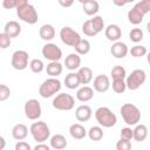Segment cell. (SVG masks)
<instances>
[{
	"label": "cell",
	"instance_id": "cell-1",
	"mask_svg": "<svg viewBox=\"0 0 150 150\" xmlns=\"http://www.w3.org/2000/svg\"><path fill=\"white\" fill-rule=\"evenodd\" d=\"M16 15L18 18L28 23V25H34L38 22L39 14L35 9V7L30 4H28L26 0H19L18 7H16Z\"/></svg>",
	"mask_w": 150,
	"mask_h": 150
},
{
	"label": "cell",
	"instance_id": "cell-2",
	"mask_svg": "<svg viewBox=\"0 0 150 150\" xmlns=\"http://www.w3.org/2000/svg\"><path fill=\"white\" fill-rule=\"evenodd\" d=\"M120 112L128 125H137L141 121V110L132 103H124L121 107Z\"/></svg>",
	"mask_w": 150,
	"mask_h": 150
},
{
	"label": "cell",
	"instance_id": "cell-3",
	"mask_svg": "<svg viewBox=\"0 0 150 150\" xmlns=\"http://www.w3.org/2000/svg\"><path fill=\"white\" fill-rule=\"evenodd\" d=\"M95 118L97 123L103 128H111L117 123L116 115L108 107H100L95 111Z\"/></svg>",
	"mask_w": 150,
	"mask_h": 150
},
{
	"label": "cell",
	"instance_id": "cell-4",
	"mask_svg": "<svg viewBox=\"0 0 150 150\" xmlns=\"http://www.w3.org/2000/svg\"><path fill=\"white\" fill-rule=\"evenodd\" d=\"M61 89V82L56 77H49L45 80L39 87V94L43 98H49L59 93Z\"/></svg>",
	"mask_w": 150,
	"mask_h": 150
},
{
	"label": "cell",
	"instance_id": "cell-5",
	"mask_svg": "<svg viewBox=\"0 0 150 150\" xmlns=\"http://www.w3.org/2000/svg\"><path fill=\"white\" fill-rule=\"evenodd\" d=\"M29 131H30L34 141H36L38 143H43L45 141H47L50 137L49 127L43 121H38V122L32 123Z\"/></svg>",
	"mask_w": 150,
	"mask_h": 150
},
{
	"label": "cell",
	"instance_id": "cell-6",
	"mask_svg": "<svg viewBox=\"0 0 150 150\" xmlns=\"http://www.w3.org/2000/svg\"><path fill=\"white\" fill-rule=\"evenodd\" d=\"M53 107L57 110H64V111H68V110H71L75 105V98L70 95V94H66V93H61V94H57L54 98H53V102H52Z\"/></svg>",
	"mask_w": 150,
	"mask_h": 150
},
{
	"label": "cell",
	"instance_id": "cell-7",
	"mask_svg": "<svg viewBox=\"0 0 150 150\" xmlns=\"http://www.w3.org/2000/svg\"><path fill=\"white\" fill-rule=\"evenodd\" d=\"M145 80H146L145 71L143 69H135L125 79L127 88L130 90H136L145 82Z\"/></svg>",
	"mask_w": 150,
	"mask_h": 150
},
{
	"label": "cell",
	"instance_id": "cell-8",
	"mask_svg": "<svg viewBox=\"0 0 150 150\" xmlns=\"http://www.w3.org/2000/svg\"><path fill=\"white\" fill-rule=\"evenodd\" d=\"M60 39H61V41L64 45L70 46V47H74V48L82 40V38L80 36V34L75 29H73L71 27H68V26L61 28V30H60Z\"/></svg>",
	"mask_w": 150,
	"mask_h": 150
},
{
	"label": "cell",
	"instance_id": "cell-9",
	"mask_svg": "<svg viewBox=\"0 0 150 150\" xmlns=\"http://www.w3.org/2000/svg\"><path fill=\"white\" fill-rule=\"evenodd\" d=\"M23 110H25V115L28 120H32V121H35L38 120L41 114H42V109H41V104L38 100L35 98H30L28 100L26 103H25V107H23Z\"/></svg>",
	"mask_w": 150,
	"mask_h": 150
},
{
	"label": "cell",
	"instance_id": "cell-10",
	"mask_svg": "<svg viewBox=\"0 0 150 150\" xmlns=\"http://www.w3.org/2000/svg\"><path fill=\"white\" fill-rule=\"evenodd\" d=\"M28 53L26 50H15L12 54L11 64L15 70H23L28 66Z\"/></svg>",
	"mask_w": 150,
	"mask_h": 150
},
{
	"label": "cell",
	"instance_id": "cell-11",
	"mask_svg": "<svg viewBox=\"0 0 150 150\" xmlns=\"http://www.w3.org/2000/svg\"><path fill=\"white\" fill-rule=\"evenodd\" d=\"M42 56L50 62H59V60L62 57V50L55 43L49 42L42 47Z\"/></svg>",
	"mask_w": 150,
	"mask_h": 150
},
{
	"label": "cell",
	"instance_id": "cell-12",
	"mask_svg": "<svg viewBox=\"0 0 150 150\" xmlns=\"http://www.w3.org/2000/svg\"><path fill=\"white\" fill-rule=\"evenodd\" d=\"M110 87V80L107 75L100 74L94 79V89L97 93H105Z\"/></svg>",
	"mask_w": 150,
	"mask_h": 150
},
{
	"label": "cell",
	"instance_id": "cell-13",
	"mask_svg": "<svg viewBox=\"0 0 150 150\" xmlns=\"http://www.w3.org/2000/svg\"><path fill=\"white\" fill-rule=\"evenodd\" d=\"M110 53L116 59H123L129 53V49H128V46L124 42L117 41V42H114L112 43V46L110 48Z\"/></svg>",
	"mask_w": 150,
	"mask_h": 150
},
{
	"label": "cell",
	"instance_id": "cell-14",
	"mask_svg": "<svg viewBox=\"0 0 150 150\" xmlns=\"http://www.w3.org/2000/svg\"><path fill=\"white\" fill-rule=\"evenodd\" d=\"M93 115V110L87 104H81L75 109V117L79 122H87L90 120Z\"/></svg>",
	"mask_w": 150,
	"mask_h": 150
},
{
	"label": "cell",
	"instance_id": "cell-15",
	"mask_svg": "<svg viewBox=\"0 0 150 150\" xmlns=\"http://www.w3.org/2000/svg\"><path fill=\"white\" fill-rule=\"evenodd\" d=\"M104 35L109 41L117 42L122 36V29L120 28V26L112 23V25L107 26V28L104 29Z\"/></svg>",
	"mask_w": 150,
	"mask_h": 150
},
{
	"label": "cell",
	"instance_id": "cell-16",
	"mask_svg": "<svg viewBox=\"0 0 150 150\" xmlns=\"http://www.w3.org/2000/svg\"><path fill=\"white\" fill-rule=\"evenodd\" d=\"M64 66L68 70H76V69H80L81 67V57L79 54L76 53H71L69 54L68 56H66V60H64Z\"/></svg>",
	"mask_w": 150,
	"mask_h": 150
},
{
	"label": "cell",
	"instance_id": "cell-17",
	"mask_svg": "<svg viewBox=\"0 0 150 150\" xmlns=\"http://www.w3.org/2000/svg\"><path fill=\"white\" fill-rule=\"evenodd\" d=\"M4 33L7 34L11 39L16 38L21 33V26L18 21H14V20L8 21V22H6V25L4 27Z\"/></svg>",
	"mask_w": 150,
	"mask_h": 150
},
{
	"label": "cell",
	"instance_id": "cell-18",
	"mask_svg": "<svg viewBox=\"0 0 150 150\" xmlns=\"http://www.w3.org/2000/svg\"><path fill=\"white\" fill-rule=\"evenodd\" d=\"M94 97V89L89 86H83L76 91V98L80 102H88Z\"/></svg>",
	"mask_w": 150,
	"mask_h": 150
},
{
	"label": "cell",
	"instance_id": "cell-19",
	"mask_svg": "<svg viewBox=\"0 0 150 150\" xmlns=\"http://www.w3.org/2000/svg\"><path fill=\"white\" fill-rule=\"evenodd\" d=\"M82 4V8H83V12L87 14V15H96L98 9H100V5L96 0H84V1H81Z\"/></svg>",
	"mask_w": 150,
	"mask_h": 150
},
{
	"label": "cell",
	"instance_id": "cell-20",
	"mask_svg": "<svg viewBox=\"0 0 150 150\" xmlns=\"http://www.w3.org/2000/svg\"><path fill=\"white\" fill-rule=\"evenodd\" d=\"M69 134H70V136H71L73 138H75V139H82V138H84V137L87 136L88 131L86 130V128H84L82 124H80V123H74V124H71V125L69 127Z\"/></svg>",
	"mask_w": 150,
	"mask_h": 150
},
{
	"label": "cell",
	"instance_id": "cell-21",
	"mask_svg": "<svg viewBox=\"0 0 150 150\" xmlns=\"http://www.w3.org/2000/svg\"><path fill=\"white\" fill-rule=\"evenodd\" d=\"M28 135V128L23 123H18L12 129V136L16 141H23Z\"/></svg>",
	"mask_w": 150,
	"mask_h": 150
},
{
	"label": "cell",
	"instance_id": "cell-22",
	"mask_svg": "<svg viewBox=\"0 0 150 150\" xmlns=\"http://www.w3.org/2000/svg\"><path fill=\"white\" fill-rule=\"evenodd\" d=\"M49 143H50V146L55 150H63L68 144L66 137L61 134H56V135L52 136L49 139Z\"/></svg>",
	"mask_w": 150,
	"mask_h": 150
},
{
	"label": "cell",
	"instance_id": "cell-23",
	"mask_svg": "<svg viewBox=\"0 0 150 150\" xmlns=\"http://www.w3.org/2000/svg\"><path fill=\"white\" fill-rule=\"evenodd\" d=\"M143 18H144V14L134 5V7H131V9H129L128 12V20L130 23L132 25H139L142 21H143Z\"/></svg>",
	"mask_w": 150,
	"mask_h": 150
},
{
	"label": "cell",
	"instance_id": "cell-24",
	"mask_svg": "<svg viewBox=\"0 0 150 150\" xmlns=\"http://www.w3.org/2000/svg\"><path fill=\"white\" fill-rule=\"evenodd\" d=\"M39 35L45 41H50L55 38V28L52 25H43L39 29Z\"/></svg>",
	"mask_w": 150,
	"mask_h": 150
},
{
	"label": "cell",
	"instance_id": "cell-25",
	"mask_svg": "<svg viewBox=\"0 0 150 150\" xmlns=\"http://www.w3.org/2000/svg\"><path fill=\"white\" fill-rule=\"evenodd\" d=\"M64 84L68 89H76L80 87L81 84V81H80V77L77 75V73H69L68 75H66L64 77Z\"/></svg>",
	"mask_w": 150,
	"mask_h": 150
},
{
	"label": "cell",
	"instance_id": "cell-26",
	"mask_svg": "<svg viewBox=\"0 0 150 150\" xmlns=\"http://www.w3.org/2000/svg\"><path fill=\"white\" fill-rule=\"evenodd\" d=\"M77 75L80 77L81 84H88L93 80V70L89 67H81L77 71Z\"/></svg>",
	"mask_w": 150,
	"mask_h": 150
},
{
	"label": "cell",
	"instance_id": "cell-27",
	"mask_svg": "<svg viewBox=\"0 0 150 150\" xmlns=\"http://www.w3.org/2000/svg\"><path fill=\"white\" fill-rule=\"evenodd\" d=\"M63 70V67L60 62H49L46 67V71L50 77H57L59 75H61Z\"/></svg>",
	"mask_w": 150,
	"mask_h": 150
},
{
	"label": "cell",
	"instance_id": "cell-28",
	"mask_svg": "<svg viewBox=\"0 0 150 150\" xmlns=\"http://www.w3.org/2000/svg\"><path fill=\"white\" fill-rule=\"evenodd\" d=\"M148 136V128L144 124H137L134 129V139L136 142H143Z\"/></svg>",
	"mask_w": 150,
	"mask_h": 150
},
{
	"label": "cell",
	"instance_id": "cell-29",
	"mask_svg": "<svg viewBox=\"0 0 150 150\" xmlns=\"http://www.w3.org/2000/svg\"><path fill=\"white\" fill-rule=\"evenodd\" d=\"M88 136L94 142L101 141L102 137H103V129H102V127L101 125H94V127H91L88 130Z\"/></svg>",
	"mask_w": 150,
	"mask_h": 150
},
{
	"label": "cell",
	"instance_id": "cell-30",
	"mask_svg": "<svg viewBox=\"0 0 150 150\" xmlns=\"http://www.w3.org/2000/svg\"><path fill=\"white\" fill-rule=\"evenodd\" d=\"M110 75L112 77V81H115V80H125L127 79V71L122 66H115L111 69Z\"/></svg>",
	"mask_w": 150,
	"mask_h": 150
},
{
	"label": "cell",
	"instance_id": "cell-31",
	"mask_svg": "<svg viewBox=\"0 0 150 150\" xmlns=\"http://www.w3.org/2000/svg\"><path fill=\"white\" fill-rule=\"evenodd\" d=\"M75 50H76V54L79 55H86L90 52V42L87 40V39H82L79 45L75 47Z\"/></svg>",
	"mask_w": 150,
	"mask_h": 150
},
{
	"label": "cell",
	"instance_id": "cell-32",
	"mask_svg": "<svg viewBox=\"0 0 150 150\" xmlns=\"http://www.w3.org/2000/svg\"><path fill=\"white\" fill-rule=\"evenodd\" d=\"M129 52H130L131 56H134V57H136V59L143 57V56H145V55L148 54L146 48H145L144 46H142V45H136V46L131 47V49H130Z\"/></svg>",
	"mask_w": 150,
	"mask_h": 150
},
{
	"label": "cell",
	"instance_id": "cell-33",
	"mask_svg": "<svg viewBox=\"0 0 150 150\" xmlns=\"http://www.w3.org/2000/svg\"><path fill=\"white\" fill-rule=\"evenodd\" d=\"M90 21H91V25H93V27H94V29H95V32L97 34L103 30V28H104V20H103L102 16L95 15V16H93L90 19Z\"/></svg>",
	"mask_w": 150,
	"mask_h": 150
},
{
	"label": "cell",
	"instance_id": "cell-34",
	"mask_svg": "<svg viewBox=\"0 0 150 150\" xmlns=\"http://www.w3.org/2000/svg\"><path fill=\"white\" fill-rule=\"evenodd\" d=\"M143 38H144V34H143V30H142L141 28H132V29L130 30V33H129V39H130V41H132V42H135V43L142 41Z\"/></svg>",
	"mask_w": 150,
	"mask_h": 150
},
{
	"label": "cell",
	"instance_id": "cell-35",
	"mask_svg": "<svg viewBox=\"0 0 150 150\" xmlns=\"http://www.w3.org/2000/svg\"><path fill=\"white\" fill-rule=\"evenodd\" d=\"M29 68H30V70L33 73L39 74V73H41L45 69V64H43L42 60H40V59H33L29 62Z\"/></svg>",
	"mask_w": 150,
	"mask_h": 150
},
{
	"label": "cell",
	"instance_id": "cell-36",
	"mask_svg": "<svg viewBox=\"0 0 150 150\" xmlns=\"http://www.w3.org/2000/svg\"><path fill=\"white\" fill-rule=\"evenodd\" d=\"M82 32H83L84 35H87V36H95V35H97V33L95 32V29H94V27H93V25H91L90 19L87 20V21H84V22L82 23Z\"/></svg>",
	"mask_w": 150,
	"mask_h": 150
},
{
	"label": "cell",
	"instance_id": "cell-37",
	"mask_svg": "<svg viewBox=\"0 0 150 150\" xmlns=\"http://www.w3.org/2000/svg\"><path fill=\"white\" fill-rule=\"evenodd\" d=\"M111 86H112V90L116 94H122L127 89V83L124 80H115V81H112Z\"/></svg>",
	"mask_w": 150,
	"mask_h": 150
},
{
	"label": "cell",
	"instance_id": "cell-38",
	"mask_svg": "<svg viewBox=\"0 0 150 150\" xmlns=\"http://www.w3.org/2000/svg\"><path fill=\"white\" fill-rule=\"evenodd\" d=\"M135 6L145 15L146 13L150 12V0H142L135 4Z\"/></svg>",
	"mask_w": 150,
	"mask_h": 150
},
{
	"label": "cell",
	"instance_id": "cell-39",
	"mask_svg": "<svg viewBox=\"0 0 150 150\" xmlns=\"http://www.w3.org/2000/svg\"><path fill=\"white\" fill-rule=\"evenodd\" d=\"M121 138L131 141V139L134 138V129H131V128H129V127L122 128V129H121Z\"/></svg>",
	"mask_w": 150,
	"mask_h": 150
},
{
	"label": "cell",
	"instance_id": "cell-40",
	"mask_svg": "<svg viewBox=\"0 0 150 150\" xmlns=\"http://www.w3.org/2000/svg\"><path fill=\"white\" fill-rule=\"evenodd\" d=\"M116 150H131V142L128 139L121 138L116 143Z\"/></svg>",
	"mask_w": 150,
	"mask_h": 150
},
{
	"label": "cell",
	"instance_id": "cell-41",
	"mask_svg": "<svg viewBox=\"0 0 150 150\" xmlns=\"http://www.w3.org/2000/svg\"><path fill=\"white\" fill-rule=\"evenodd\" d=\"M11 42H12V40H11V38L7 34H5V33L0 34V48L1 49L8 48L11 46Z\"/></svg>",
	"mask_w": 150,
	"mask_h": 150
},
{
	"label": "cell",
	"instance_id": "cell-42",
	"mask_svg": "<svg viewBox=\"0 0 150 150\" xmlns=\"http://www.w3.org/2000/svg\"><path fill=\"white\" fill-rule=\"evenodd\" d=\"M11 95V89L6 86V84H1L0 86V101L4 102L6 101Z\"/></svg>",
	"mask_w": 150,
	"mask_h": 150
},
{
	"label": "cell",
	"instance_id": "cell-43",
	"mask_svg": "<svg viewBox=\"0 0 150 150\" xmlns=\"http://www.w3.org/2000/svg\"><path fill=\"white\" fill-rule=\"evenodd\" d=\"M18 2H19V0H4L2 1V6L6 9H12V8H15L16 9Z\"/></svg>",
	"mask_w": 150,
	"mask_h": 150
},
{
	"label": "cell",
	"instance_id": "cell-44",
	"mask_svg": "<svg viewBox=\"0 0 150 150\" xmlns=\"http://www.w3.org/2000/svg\"><path fill=\"white\" fill-rule=\"evenodd\" d=\"M15 150H32V146L25 141H19L15 144Z\"/></svg>",
	"mask_w": 150,
	"mask_h": 150
},
{
	"label": "cell",
	"instance_id": "cell-45",
	"mask_svg": "<svg viewBox=\"0 0 150 150\" xmlns=\"http://www.w3.org/2000/svg\"><path fill=\"white\" fill-rule=\"evenodd\" d=\"M33 150H50V148L48 145H46L45 143H39V144H36L34 146Z\"/></svg>",
	"mask_w": 150,
	"mask_h": 150
},
{
	"label": "cell",
	"instance_id": "cell-46",
	"mask_svg": "<svg viewBox=\"0 0 150 150\" xmlns=\"http://www.w3.org/2000/svg\"><path fill=\"white\" fill-rule=\"evenodd\" d=\"M59 4H60L61 6H63V7H70V6L74 4V1H62V0H60Z\"/></svg>",
	"mask_w": 150,
	"mask_h": 150
},
{
	"label": "cell",
	"instance_id": "cell-47",
	"mask_svg": "<svg viewBox=\"0 0 150 150\" xmlns=\"http://www.w3.org/2000/svg\"><path fill=\"white\" fill-rule=\"evenodd\" d=\"M114 4H115V5H117V6H124V5H127V4H128V1H122V2H121V1L115 0V1H114Z\"/></svg>",
	"mask_w": 150,
	"mask_h": 150
},
{
	"label": "cell",
	"instance_id": "cell-48",
	"mask_svg": "<svg viewBox=\"0 0 150 150\" xmlns=\"http://www.w3.org/2000/svg\"><path fill=\"white\" fill-rule=\"evenodd\" d=\"M0 141H1V150H2V149L5 148V144H6V142H5V138H4L2 136L0 137Z\"/></svg>",
	"mask_w": 150,
	"mask_h": 150
},
{
	"label": "cell",
	"instance_id": "cell-49",
	"mask_svg": "<svg viewBox=\"0 0 150 150\" xmlns=\"http://www.w3.org/2000/svg\"><path fill=\"white\" fill-rule=\"evenodd\" d=\"M146 30H148V33L150 34V21L146 23Z\"/></svg>",
	"mask_w": 150,
	"mask_h": 150
},
{
	"label": "cell",
	"instance_id": "cell-50",
	"mask_svg": "<svg viewBox=\"0 0 150 150\" xmlns=\"http://www.w3.org/2000/svg\"><path fill=\"white\" fill-rule=\"evenodd\" d=\"M146 61H148V63L150 64V52L146 54Z\"/></svg>",
	"mask_w": 150,
	"mask_h": 150
}]
</instances>
